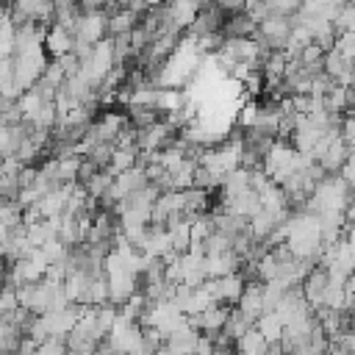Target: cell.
I'll return each instance as SVG.
<instances>
[{
    "mask_svg": "<svg viewBox=\"0 0 355 355\" xmlns=\"http://www.w3.org/2000/svg\"><path fill=\"white\" fill-rule=\"evenodd\" d=\"M144 3H147V6H150V8H153V6H164V3H166V0H144Z\"/></svg>",
    "mask_w": 355,
    "mask_h": 355,
    "instance_id": "cell-16",
    "label": "cell"
},
{
    "mask_svg": "<svg viewBox=\"0 0 355 355\" xmlns=\"http://www.w3.org/2000/svg\"><path fill=\"white\" fill-rule=\"evenodd\" d=\"M42 50H44L47 58H61V55L72 53V33L64 31L61 25H47V28H44Z\"/></svg>",
    "mask_w": 355,
    "mask_h": 355,
    "instance_id": "cell-3",
    "label": "cell"
},
{
    "mask_svg": "<svg viewBox=\"0 0 355 355\" xmlns=\"http://www.w3.org/2000/svg\"><path fill=\"white\" fill-rule=\"evenodd\" d=\"M261 336H263V341L266 344H277L280 341V336H283V322L277 319V313L275 311H263L258 319H255V324H252Z\"/></svg>",
    "mask_w": 355,
    "mask_h": 355,
    "instance_id": "cell-6",
    "label": "cell"
},
{
    "mask_svg": "<svg viewBox=\"0 0 355 355\" xmlns=\"http://www.w3.org/2000/svg\"><path fill=\"white\" fill-rule=\"evenodd\" d=\"M33 355H67V341L64 338H44L36 344Z\"/></svg>",
    "mask_w": 355,
    "mask_h": 355,
    "instance_id": "cell-12",
    "label": "cell"
},
{
    "mask_svg": "<svg viewBox=\"0 0 355 355\" xmlns=\"http://www.w3.org/2000/svg\"><path fill=\"white\" fill-rule=\"evenodd\" d=\"M0 225H6V227L22 225V208L14 200H0Z\"/></svg>",
    "mask_w": 355,
    "mask_h": 355,
    "instance_id": "cell-11",
    "label": "cell"
},
{
    "mask_svg": "<svg viewBox=\"0 0 355 355\" xmlns=\"http://www.w3.org/2000/svg\"><path fill=\"white\" fill-rule=\"evenodd\" d=\"M255 22L244 14V11H239V14H227V19H222V28H219V33L225 36V39H252L255 36Z\"/></svg>",
    "mask_w": 355,
    "mask_h": 355,
    "instance_id": "cell-5",
    "label": "cell"
},
{
    "mask_svg": "<svg viewBox=\"0 0 355 355\" xmlns=\"http://www.w3.org/2000/svg\"><path fill=\"white\" fill-rule=\"evenodd\" d=\"M261 288H263V283L261 280H247L244 283V291H241V297H239V302H236V308L255 324V319L263 313V300H261Z\"/></svg>",
    "mask_w": 355,
    "mask_h": 355,
    "instance_id": "cell-4",
    "label": "cell"
},
{
    "mask_svg": "<svg viewBox=\"0 0 355 355\" xmlns=\"http://www.w3.org/2000/svg\"><path fill=\"white\" fill-rule=\"evenodd\" d=\"M111 175L105 172V169H97L86 183H83V189H86V194L92 197V200H103L105 194H108V189H111Z\"/></svg>",
    "mask_w": 355,
    "mask_h": 355,
    "instance_id": "cell-10",
    "label": "cell"
},
{
    "mask_svg": "<svg viewBox=\"0 0 355 355\" xmlns=\"http://www.w3.org/2000/svg\"><path fill=\"white\" fill-rule=\"evenodd\" d=\"M100 39H105V14L103 11H89V14H80L75 28H72V42H80V44H97Z\"/></svg>",
    "mask_w": 355,
    "mask_h": 355,
    "instance_id": "cell-2",
    "label": "cell"
},
{
    "mask_svg": "<svg viewBox=\"0 0 355 355\" xmlns=\"http://www.w3.org/2000/svg\"><path fill=\"white\" fill-rule=\"evenodd\" d=\"M255 114H258V105H255V103H247V105L239 111V125L250 128V125L255 122Z\"/></svg>",
    "mask_w": 355,
    "mask_h": 355,
    "instance_id": "cell-15",
    "label": "cell"
},
{
    "mask_svg": "<svg viewBox=\"0 0 355 355\" xmlns=\"http://www.w3.org/2000/svg\"><path fill=\"white\" fill-rule=\"evenodd\" d=\"M244 277L239 272H230V275H222V277H214V280H205L202 288L211 294L214 302H222V305H236L241 291H244Z\"/></svg>",
    "mask_w": 355,
    "mask_h": 355,
    "instance_id": "cell-1",
    "label": "cell"
},
{
    "mask_svg": "<svg viewBox=\"0 0 355 355\" xmlns=\"http://www.w3.org/2000/svg\"><path fill=\"white\" fill-rule=\"evenodd\" d=\"M0 355H6V352H0Z\"/></svg>",
    "mask_w": 355,
    "mask_h": 355,
    "instance_id": "cell-17",
    "label": "cell"
},
{
    "mask_svg": "<svg viewBox=\"0 0 355 355\" xmlns=\"http://www.w3.org/2000/svg\"><path fill=\"white\" fill-rule=\"evenodd\" d=\"M136 155H139V150H136V147H114V153H111V161H108L105 172L114 178V175H119V172H125V169L136 166Z\"/></svg>",
    "mask_w": 355,
    "mask_h": 355,
    "instance_id": "cell-8",
    "label": "cell"
},
{
    "mask_svg": "<svg viewBox=\"0 0 355 355\" xmlns=\"http://www.w3.org/2000/svg\"><path fill=\"white\" fill-rule=\"evenodd\" d=\"M19 305H17V294H14V288H8V286H0V316H8L11 311H17Z\"/></svg>",
    "mask_w": 355,
    "mask_h": 355,
    "instance_id": "cell-13",
    "label": "cell"
},
{
    "mask_svg": "<svg viewBox=\"0 0 355 355\" xmlns=\"http://www.w3.org/2000/svg\"><path fill=\"white\" fill-rule=\"evenodd\" d=\"M266 349V341H263V336L255 330V327H250L247 333H241L236 341H233V352L236 355H261Z\"/></svg>",
    "mask_w": 355,
    "mask_h": 355,
    "instance_id": "cell-7",
    "label": "cell"
},
{
    "mask_svg": "<svg viewBox=\"0 0 355 355\" xmlns=\"http://www.w3.org/2000/svg\"><path fill=\"white\" fill-rule=\"evenodd\" d=\"M0 94L3 97H11V58H3L0 61Z\"/></svg>",
    "mask_w": 355,
    "mask_h": 355,
    "instance_id": "cell-14",
    "label": "cell"
},
{
    "mask_svg": "<svg viewBox=\"0 0 355 355\" xmlns=\"http://www.w3.org/2000/svg\"><path fill=\"white\" fill-rule=\"evenodd\" d=\"M19 338H22V330L8 316H0V352L11 355L17 349V344H19Z\"/></svg>",
    "mask_w": 355,
    "mask_h": 355,
    "instance_id": "cell-9",
    "label": "cell"
}]
</instances>
